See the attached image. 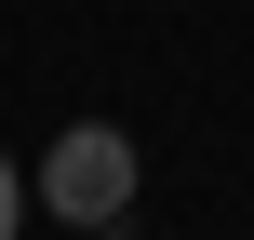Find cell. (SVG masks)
Listing matches in <instances>:
<instances>
[{
  "instance_id": "1",
  "label": "cell",
  "mask_w": 254,
  "mask_h": 240,
  "mask_svg": "<svg viewBox=\"0 0 254 240\" xmlns=\"http://www.w3.org/2000/svg\"><path fill=\"white\" fill-rule=\"evenodd\" d=\"M134 134H107V120H80V134H54V160H40V200L67 214V227H107L121 200H134Z\"/></svg>"
},
{
  "instance_id": "2",
  "label": "cell",
  "mask_w": 254,
  "mask_h": 240,
  "mask_svg": "<svg viewBox=\"0 0 254 240\" xmlns=\"http://www.w3.org/2000/svg\"><path fill=\"white\" fill-rule=\"evenodd\" d=\"M13 227H27V187H13V160H0V240H13Z\"/></svg>"
},
{
  "instance_id": "3",
  "label": "cell",
  "mask_w": 254,
  "mask_h": 240,
  "mask_svg": "<svg viewBox=\"0 0 254 240\" xmlns=\"http://www.w3.org/2000/svg\"><path fill=\"white\" fill-rule=\"evenodd\" d=\"M67 240H121V227H67Z\"/></svg>"
}]
</instances>
